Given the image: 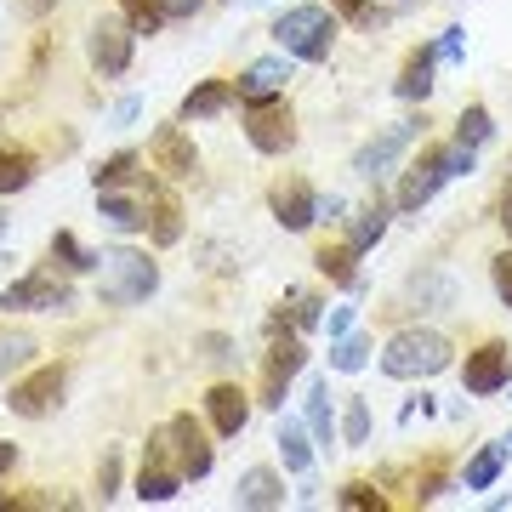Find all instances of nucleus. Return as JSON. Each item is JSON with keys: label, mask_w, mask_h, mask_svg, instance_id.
<instances>
[{"label": "nucleus", "mask_w": 512, "mask_h": 512, "mask_svg": "<svg viewBox=\"0 0 512 512\" xmlns=\"http://www.w3.org/2000/svg\"><path fill=\"white\" fill-rule=\"evenodd\" d=\"M234 507H285V478L274 467H245L234 484Z\"/></svg>", "instance_id": "obj_19"}, {"label": "nucleus", "mask_w": 512, "mask_h": 512, "mask_svg": "<svg viewBox=\"0 0 512 512\" xmlns=\"http://www.w3.org/2000/svg\"><path fill=\"white\" fill-rule=\"evenodd\" d=\"M342 507H382V495H370V484H353V490L342 495Z\"/></svg>", "instance_id": "obj_44"}, {"label": "nucleus", "mask_w": 512, "mask_h": 512, "mask_svg": "<svg viewBox=\"0 0 512 512\" xmlns=\"http://www.w3.org/2000/svg\"><path fill=\"white\" fill-rule=\"evenodd\" d=\"M148 160L160 165L165 177H194L200 154H194V143L183 137V120H171V126H160L154 137H148Z\"/></svg>", "instance_id": "obj_16"}, {"label": "nucleus", "mask_w": 512, "mask_h": 512, "mask_svg": "<svg viewBox=\"0 0 512 512\" xmlns=\"http://www.w3.org/2000/svg\"><path fill=\"white\" fill-rule=\"evenodd\" d=\"M12 467H18V444H6V439H0V478L12 473Z\"/></svg>", "instance_id": "obj_46"}, {"label": "nucleus", "mask_w": 512, "mask_h": 512, "mask_svg": "<svg viewBox=\"0 0 512 512\" xmlns=\"http://www.w3.org/2000/svg\"><path fill=\"white\" fill-rule=\"evenodd\" d=\"M160 291V262L137 245H103L97 251V296L109 308H137Z\"/></svg>", "instance_id": "obj_1"}, {"label": "nucleus", "mask_w": 512, "mask_h": 512, "mask_svg": "<svg viewBox=\"0 0 512 512\" xmlns=\"http://www.w3.org/2000/svg\"><path fill=\"white\" fill-rule=\"evenodd\" d=\"M507 439L501 444H484V450H478L473 461H467V473H461V490H490L495 478H501V467H507Z\"/></svg>", "instance_id": "obj_26"}, {"label": "nucleus", "mask_w": 512, "mask_h": 512, "mask_svg": "<svg viewBox=\"0 0 512 512\" xmlns=\"http://www.w3.org/2000/svg\"><path fill=\"white\" fill-rule=\"evenodd\" d=\"M507 450H512V433H507Z\"/></svg>", "instance_id": "obj_50"}, {"label": "nucleus", "mask_w": 512, "mask_h": 512, "mask_svg": "<svg viewBox=\"0 0 512 512\" xmlns=\"http://www.w3.org/2000/svg\"><path fill=\"white\" fill-rule=\"evenodd\" d=\"M52 6H57V0H23V12H29V18H46Z\"/></svg>", "instance_id": "obj_47"}, {"label": "nucleus", "mask_w": 512, "mask_h": 512, "mask_svg": "<svg viewBox=\"0 0 512 512\" xmlns=\"http://www.w3.org/2000/svg\"><path fill=\"white\" fill-rule=\"evenodd\" d=\"M302 365H308V342H302V330H291V336H274V348H268V410H279L285 404V387L302 376Z\"/></svg>", "instance_id": "obj_13"}, {"label": "nucleus", "mask_w": 512, "mask_h": 512, "mask_svg": "<svg viewBox=\"0 0 512 512\" xmlns=\"http://www.w3.org/2000/svg\"><path fill=\"white\" fill-rule=\"evenodd\" d=\"M205 416H211V427H217L222 439H239L245 421H251V399H245L234 382H217L205 393Z\"/></svg>", "instance_id": "obj_17"}, {"label": "nucleus", "mask_w": 512, "mask_h": 512, "mask_svg": "<svg viewBox=\"0 0 512 512\" xmlns=\"http://www.w3.org/2000/svg\"><path fill=\"white\" fill-rule=\"evenodd\" d=\"M137 165H143L137 154H114V160H103V165L92 171V183H97V188H126V183H143V177H137Z\"/></svg>", "instance_id": "obj_32"}, {"label": "nucleus", "mask_w": 512, "mask_h": 512, "mask_svg": "<svg viewBox=\"0 0 512 512\" xmlns=\"http://www.w3.org/2000/svg\"><path fill=\"white\" fill-rule=\"evenodd\" d=\"M302 410H308V433H313V444H319V450H330V444L342 439V427H336V410H330V382L325 376H313L308 382V399H302Z\"/></svg>", "instance_id": "obj_20"}, {"label": "nucleus", "mask_w": 512, "mask_h": 512, "mask_svg": "<svg viewBox=\"0 0 512 512\" xmlns=\"http://www.w3.org/2000/svg\"><path fill=\"white\" fill-rule=\"evenodd\" d=\"M29 359H35V336H6V342H0V376L23 370Z\"/></svg>", "instance_id": "obj_35"}, {"label": "nucleus", "mask_w": 512, "mask_h": 512, "mask_svg": "<svg viewBox=\"0 0 512 512\" xmlns=\"http://www.w3.org/2000/svg\"><path fill=\"white\" fill-rule=\"evenodd\" d=\"M370 365V336H336L330 342V370H342V376H359V370Z\"/></svg>", "instance_id": "obj_28"}, {"label": "nucleus", "mask_w": 512, "mask_h": 512, "mask_svg": "<svg viewBox=\"0 0 512 512\" xmlns=\"http://www.w3.org/2000/svg\"><path fill=\"white\" fill-rule=\"evenodd\" d=\"M279 461H285V473H296V478H308L313 473V433H308V421H279Z\"/></svg>", "instance_id": "obj_21"}, {"label": "nucleus", "mask_w": 512, "mask_h": 512, "mask_svg": "<svg viewBox=\"0 0 512 512\" xmlns=\"http://www.w3.org/2000/svg\"><path fill=\"white\" fill-rule=\"evenodd\" d=\"M137 114H143V97H120V103L109 109V120H103V126H109V131H126Z\"/></svg>", "instance_id": "obj_37"}, {"label": "nucleus", "mask_w": 512, "mask_h": 512, "mask_svg": "<svg viewBox=\"0 0 512 512\" xmlns=\"http://www.w3.org/2000/svg\"><path fill=\"white\" fill-rule=\"evenodd\" d=\"M183 484H188V478L177 473L171 461L148 450L143 473H137V501H143V507H160V501H177V490H183Z\"/></svg>", "instance_id": "obj_18"}, {"label": "nucleus", "mask_w": 512, "mask_h": 512, "mask_svg": "<svg viewBox=\"0 0 512 512\" xmlns=\"http://www.w3.org/2000/svg\"><path fill=\"white\" fill-rule=\"evenodd\" d=\"M490 137H495L490 109H484V103H467V109H461V120H456V143L461 148H484Z\"/></svg>", "instance_id": "obj_31"}, {"label": "nucleus", "mask_w": 512, "mask_h": 512, "mask_svg": "<svg viewBox=\"0 0 512 512\" xmlns=\"http://www.w3.org/2000/svg\"><path fill=\"white\" fill-rule=\"evenodd\" d=\"M29 183H35V154L0 143V200H6V194H23Z\"/></svg>", "instance_id": "obj_25"}, {"label": "nucleus", "mask_w": 512, "mask_h": 512, "mask_svg": "<svg viewBox=\"0 0 512 512\" xmlns=\"http://www.w3.org/2000/svg\"><path fill=\"white\" fill-rule=\"evenodd\" d=\"M433 69H439V46H421V52L404 63V74H399L393 92H399L404 103H427V97H433Z\"/></svg>", "instance_id": "obj_22"}, {"label": "nucleus", "mask_w": 512, "mask_h": 512, "mask_svg": "<svg viewBox=\"0 0 512 512\" xmlns=\"http://www.w3.org/2000/svg\"><path fill=\"white\" fill-rule=\"evenodd\" d=\"M52 256L63 262V274H97V251H86L69 228H57L52 234Z\"/></svg>", "instance_id": "obj_29"}, {"label": "nucleus", "mask_w": 512, "mask_h": 512, "mask_svg": "<svg viewBox=\"0 0 512 512\" xmlns=\"http://www.w3.org/2000/svg\"><path fill=\"white\" fill-rule=\"evenodd\" d=\"M148 450H154V456H165L183 478H205L211 467H217V456H211V439H205V427H200L194 416H171L160 433L148 439Z\"/></svg>", "instance_id": "obj_4"}, {"label": "nucleus", "mask_w": 512, "mask_h": 512, "mask_svg": "<svg viewBox=\"0 0 512 512\" xmlns=\"http://www.w3.org/2000/svg\"><path fill=\"white\" fill-rule=\"evenodd\" d=\"M319 222H330V228L348 222V200H342V194H319Z\"/></svg>", "instance_id": "obj_40"}, {"label": "nucleus", "mask_w": 512, "mask_h": 512, "mask_svg": "<svg viewBox=\"0 0 512 512\" xmlns=\"http://www.w3.org/2000/svg\"><path fill=\"white\" fill-rule=\"evenodd\" d=\"M291 325L302 330V336H308V330H319V302H308V296H302V302L291 308Z\"/></svg>", "instance_id": "obj_41"}, {"label": "nucleus", "mask_w": 512, "mask_h": 512, "mask_svg": "<svg viewBox=\"0 0 512 512\" xmlns=\"http://www.w3.org/2000/svg\"><path fill=\"white\" fill-rule=\"evenodd\" d=\"M450 183V160H444V148H421L416 160L404 165L399 177V194H393V205H399L404 217H416L421 205L439 200V188Z\"/></svg>", "instance_id": "obj_6"}, {"label": "nucleus", "mask_w": 512, "mask_h": 512, "mask_svg": "<svg viewBox=\"0 0 512 512\" xmlns=\"http://www.w3.org/2000/svg\"><path fill=\"white\" fill-rule=\"evenodd\" d=\"M114 484H120V456L109 450V456H103V467H97V495L109 501V495H114Z\"/></svg>", "instance_id": "obj_39"}, {"label": "nucleus", "mask_w": 512, "mask_h": 512, "mask_svg": "<svg viewBox=\"0 0 512 512\" xmlns=\"http://www.w3.org/2000/svg\"><path fill=\"white\" fill-rule=\"evenodd\" d=\"M120 18H126L137 35H160L171 12H165V0H120Z\"/></svg>", "instance_id": "obj_30"}, {"label": "nucleus", "mask_w": 512, "mask_h": 512, "mask_svg": "<svg viewBox=\"0 0 512 512\" xmlns=\"http://www.w3.org/2000/svg\"><path fill=\"white\" fill-rule=\"evenodd\" d=\"M461 52H467V29H444L439 35V63H461Z\"/></svg>", "instance_id": "obj_38"}, {"label": "nucleus", "mask_w": 512, "mask_h": 512, "mask_svg": "<svg viewBox=\"0 0 512 512\" xmlns=\"http://www.w3.org/2000/svg\"><path fill=\"white\" fill-rule=\"evenodd\" d=\"M421 131H427V120H421V114H410V120H399V126H387L382 137H370V143L353 154V171H359V177H376V171H387V165L404 154V148L416 143Z\"/></svg>", "instance_id": "obj_11"}, {"label": "nucleus", "mask_w": 512, "mask_h": 512, "mask_svg": "<svg viewBox=\"0 0 512 512\" xmlns=\"http://www.w3.org/2000/svg\"><path fill=\"white\" fill-rule=\"evenodd\" d=\"M490 279H495V296H501V308L512 313V251H501L490 262Z\"/></svg>", "instance_id": "obj_36"}, {"label": "nucleus", "mask_w": 512, "mask_h": 512, "mask_svg": "<svg viewBox=\"0 0 512 512\" xmlns=\"http://www.w3.org/2000/svg\"><path fill=\"white\" fill-rule=\"evenodd\" d=\"M274 222L285 228V234H302V228H313L319 222V194H313L302 177H285V183L274 188Z\"/></svg>", "instance_id": "obj_15"}, {"label": "nucleus", "mask_w": 512, "mask_h": 512, "mask_svg": "<svg viewBox=\"0 0 512 512\" xmlns=\"http://www.w3.org/2000/svg\"><path fill=\"white\" fill-rule=\"evenodd\" d=\"M234 103V80H205V86H194V92L183 97V120H211V114H222Z\"/></svg>", "instance_id": "obj_23"}, {"label": "nucleus", "mask_w": 512, "mask_h": 512, "mask_svg": "<svg viewBox=\"0 0 512 512\" xmlns=\"http://www.w3.org/2000/svg\"><path fill=\"white\" fill-rule=\"evenodd\" d=\"M342 444H348V450L370 444V399H359V393H353L348 410H342Z\"/></svg>", "instance_id": "obj_33"}, {"label": "nucleus", "mask_w": 512, "mask_h": 512, "mask_svg": "<svg viewBox=\"0 0 512 512\" xmlns=\"http://www.w3.org/2000/svg\"><path fill=\"white\" fill-rule=\"evenodd\" d=\"M63 365H40L35 376H23V382H12L6 387V410L12 416H29V421H40V416H52L57 404H63Z\"/></svg>", "instance_id": "obj_9"}, {"label": "nucleus", "mask_w": 512, "mask_h": 512, "mask_svg": "<svg viewBox=\"0 0 512 512\" xmlns=\"http://www.w3.org/2000/svg\"><path fill=\"white\" fill-rule=\"evenodd\" d=\"M450 359H456L450 336L416 325V330H399V336L382 348V376H393V382H421V376L450 370Z\"/></svg>", "instance_id": "obj_2"}, {"label": "nucleus", "mask_w": 512, "mask_h": 512, "mask_svg": "<svg viewBox=\"0 0 512 512\" xmlns=\"http://www.w3.org/2000/svg\"><path fill=\"white\" fill-rule=\"evenodd\" d=\"M507 399H512V382H507Z\"/></svg>", "instance_id": "obj_51"}, {"label": "nucleus", "mask_w": 512, "mask_h": 512, "mask_svg": "<svg viewBox=\"0 0 512 512\" xmlns=\"http://www.w3.org/2000/svg\"><path fill=\"white\" fill-rule=\"evenodd\" d=\"M330 12H336V18H348V23H365L370 12H365V0H325Z\"/></svg>", "instance_id": "obj_43"}, {"label": "nucleus", "mask_w": 512, "mask_h": 512, "mask_svg": "<svg viewBox=\"0 0 512 512\" xmlns=\"http://www.w3.org/2000/svg\"><path fill=\"white\" fill-rule=\"evenodd\" d=\"M313 262H319V274H325L330 285H353V291H359V274H353V262H359V251H353L348 239H342V245H325V251L313 256Z\"/></svg>", "instance_id": "obj_27"}, {"label": "nucleus", "mask_w": 512, "mask_h": 512, "mask_svg": "<svg viewBox=\"0 0 512 512\" xmlns=\"http://www.w3.org/2000/svg\"><path fill=\"white\" fill-rule=\"evenodd\" d=\"M507 382H512V353H507V342H484V348L467 353V365H461V387H467V393L490 399V393H501Z\"/></svg>", "instance_id": "obj_12"}, {"label": "nucleus", "mask_w": 512, "mask_h": 512, "mask_svg": "<svg viewBox=\"0 0 512 512\" xmlns=\"http://www.w3.org/2000/svg\"><path fill=\"white\" fill-rule=\"evenodd\" d=\"M501 228H507V239H512V188H507V205H501Z\"/></svg>", "instance_id": "obj_48"}, {"label": "nucleus", "mask_w": 512, "mask_h": 512, "mask_svg": "<svg viewBox=\"0 0 512 512\" xmlns=\"http://www.w3.org/2000/svg\"><path fill=\"white\" fill-rule=\"evenodd\" d=\"M97 217L109 222L114 234H137V228H148L143 183H126V188H97Z\"/></svg>", "instance_id": "obj_14"}, {"label": "nucleus", "mask_w": 512, "mask_h": 512, "mask_svg": "<svg viewBox=\"0 0 512 512\" xmlns=\"http://www.w3.org/2000/svg\"><path fill=\"white\" fill-rule=\"evenodd\" d=\"M336 12L330 6H291L285 18L274 23V40H279V52H291L296 63H325L330 46H336Z\"/></svg>", "instance_id": "obj_3"}, {"label": "nucleus", "mask_w": 512, "mask_h": 512, "mask_svg": "<svg viewBox=\"0 0 512 512\" xmlns=\"http://www.w3.org/2000/svg\"><path fill=\"white\" fill-rule=\"evenodd\" d=\"M200 6H205V0H165V12H171V18H194Z\"/></svg>", "instance_id": "obj_45"}, {"label": "nucleus", "mask_w": 512, "mask_h": 512, "mask_svg": "<svg viewBox=\"0 0 512 512\" xmlns=\"http://www.w3.org/2000/svg\"><path fill=\"white\" fill-rule=\"evenodd\" d=\"M325 330H330V342H336V336H348V330H353V308H348V302H342V308H330Z\"/></svg>", "instance_id": "obj_42"}, {"label": "nucleus", "mask_w": 512, "mask_h": 512, "mask_svg": "<svg viewBox=\"0 0 512 512\" xmlns=\"http://www.w3.org/2000/svg\"><path fill=\"white\" fill-rule=\"evenodd\" d=\"M0 313H74V285L52 268H35L0 291Z\"/></svg>", "instance_id": "obj_5"}, {"label": "nucleus", "mask_w": 512, "mask_h": 512, "mask_svg": "<svg viewBox=\"0 0 512 512\" xmlns=\"http://www.w3.org/2000/svg\"><path fill=\"white\" fill-rule=\"evenodd\" d=\"M154 245H177V239H183V211H177V205L171 200H160L154 205Z\"/></svg>", "instance_id": "obj_34"}, {"label": "nucleus", "mask_w": 512, "mask_h": 512, "mask_svg": "<svg viewBox=\"0 0 512 512\" xmlns=\"http://www.w3.org/2000/svg\"><path fill=\"white\" fill-rule=\"evenodd\" d=\"M296 80L291 69V52H279V57H256V63H245L234 80V97L239 103H268V97H285V86Z\"/></svg>", "instance_id": "obj_10"}, {"label": "nucleus", "mask_w": 512, "mask_h": 512, "mask_svg": "<svg viewBox=\"0 0 512 512\" xmlns=\"http://www.w3.org/2000/svg\"><path fill=\"white\" fill-rule=\"evenodd\" d=\"M382 234H387V200L376 194V205H365V211L348 222V245L365 256V251H376V245H382Z\"/></svg>", "instance_id": "obj_24"}, {"label": "nucleus", "mask_w": 512, "mask_h": 512, "mask_svg": "<svg viewBox=\"0 0 512 512\" xmlns=\"http://www.w3.org/2000/svg\"><path fill=\"white\" fill-rule=\"evenodd\" d=\"M12 234V217H6V205H0V239Z\"/></svg>", "instance_id": "obj_49"}, {"label": "nucleus", "mask_w": 512, "mask_h": 512, "mask_svg": "<svg viewBox=\"0 0 512 512\" xmlns=\"http://www.w3.org/2000/svg\"><path fill=\"white\" fill-rule=\"evenodd\" d=\"M245 143L256 154H285L296 143V120L285 109V97H268V103H245Z\"/></svg>", "instance_id": "obj_8"}, {"label": "nucleus", "mask_w": 512, "mask_h": 512, "mask_svg": "<svg viewBox=\"0 0 512 512\" xmlns=\"http://www.w3.org/2000/svg\"><path fill=\"white\" fill-rule=\"evenodd\" d=\"M131 40H137V29H131L120 12H103V18L86 29V57H92V69L103 74V80L131 69Z\"/></svg>", "instance_id": "obj_7"}]
</instances>
